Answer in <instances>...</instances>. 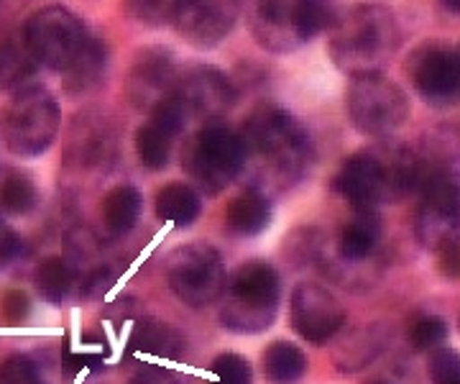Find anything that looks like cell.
Listing matches in <instances>:
<instances>
[{
	"mask_svg": "<svg viewBox=\"0 0 460 384\" xmlns=\"http://www.w3.org/2000/svg\"><path fill=\"white\" fill-rule=\"evenodd\" d=\"M241 138L246 144V169L256 192H284L295 187L313 165V136L305 123L274 103L253 108L243 121Z\"/></svg>",
	"mask_w": 460,
	"mask_h": 384,
	"instance_id": "obj_1",
	"label": "cell"
},
{
	"mask_svg": "<svg viewBox=\"0 0 460 384\" xmlns=\"http://www.w3.org/2000/svg\"><path fill=\"white\" fill-rule=\"evenodd\" d=\"M438 172H429L428 159L407 144H381L348 156L332 190L353 205V210H376L378 205L396 202L425 190Z\"/></svg>",
	"mask_w": 460,
	"mask_h": 384,
	"instance_id": "obj_2",
	"label": "cell"
},
{
	"mask_svg": "<svg viewBox=\"0 0 460 384\" xmlns=\"http://www.w3.org/2000/svg\"><path fill=\"white\" fill-rule=\"evenodd\" d=\"M404 41L399 18L384 5H358L335 21L330 57L350 77L381 75Z\"/></svg>",
	"mask_w": 460,
	"mask_h": 384,
	"instance_id": "obj_3",
	"label": "cell"
},
{
	"mask_svg": "<svg viewBox=\"0 0 460 384\" xmlns=\"http://www.w3.org/2000/svg\"><path fill=\"white\" fill-rule=\"evenodd\" d=\"M279 300V272L263 259L246 262L230 277L220 305V323L233 334L259 335L274 326Z\"/></svg>",
	"mask_w": 460,
	"mask_h": 384,
	"instance_id": "obj_4",
	"label": "cell"
},
{
	"mask_svg": "<svg viewBox=\"0 0 460 384\" xmlns=\"http://www.w3.org/2000/svg\"><path fill=\"white\" fill-rule=\"evenodd\" d=\"M335 21V8L325 3H256L248 13V29L261 49L292 54Z\"/></svg>",
	"mask_w": 460,
	"mask_h": 384,
	"instance_id": "obj_5",
	"label": "cell"
},
{
	"mask_svg": "<svg viewBox=\"0 0 460 384\" xmlns=\"http://www.w3.org/2000/svg\"><path fill=\"white\" fill-rule=\"evenodd\" d=\"M62 126V108L44 85H26L13 93L3 116V141L21 159L51 149Z\"/></svg>",
	"mask_w": 460,
	"mask_h": 384,
	"instance_id": "obj_6",
	"label": "cell"
},
{
	"mask_svg": "<svg viewBox=\"0 0 460 384\" xmlns=\"http://www.w3.org/2000/svg\"><path fill=\"white\" fill-rule=\"evenodd\" d=\"M181 167L192 187H199L208 195L223 192L246 169V144L241 131H233L226 123L202 126L187 141Z\"/></svg>",
	"mask_w": 460,
	"mask_h": 384,
	"instance_id": "obj_7",
	"label": "cell"
},
{
	"mask_svg": "<svg viewBox=\"0 0 460 384\" xmlns=\"http://www.w3.org/2000/svg\"><path fill=\"white\" fill-rule=\"evenodd\" d=\"M345 108L356 131L371 138H386L396 134L410 118L407 93L384 75L350 77L345 90Z\"/></svg>",
	"mask_w": 460,
	"mask_h": 384,
	"instance_id": "obj_8",
	"label": "cell"
},
{
	"mask_svg": "<svg viewBox=\"0 0 460 384\" xmlns=\"http://www.w3.org/2000/svg\"><path fill=\"white\" fill-rule=\"evenodd\" d=\"M87 39L90 29L84 26L83 18L65 5L39 8L23 23V47L36 65H44L54 72H65L77 59Z\"/></svg>",
	"mask_w": 460,
	"mask_h": 384,
	"instance_id": "obj_9",
	"label": "cell"
},
{
	"mask_svg": "<svg viewBox=\"0 0 460 384\" xmlns=\"http://www.w3.org/2000/svg\"><path fill=\"white\" fill-rule=\"evenodd\" d=\"M166 282L174 298L187 308H208L226 295L228 269L220 251L195 241L172 254L166 264Z\"/></svg>",
	"mask_w": 460,
	"mask_h": 384,
	"instance_id": "obj_10",
	"label": "cell"
},
{
	"mask_svg": "<svg viewBox=\"0 0 460 384\" xmlns=\"http://www.w3.org/2000/svg\"><path fill=\"white\" fill-rule=\"evenodd\" d=\"M417 95L432 108L460 101V51L445 41H425L407 59Z\"/></svg>",
	"mask_w": 460,
	"mask_h": 384,
	"instance_id": "obj_11",
	"label": "cell"
},
{
	"mask_svg": "<svg viewBox=\"0 0 460 384\" xmlns=\"http://www.w3.org/2000/svg\"><path fill=\"white\" fill-rule=\"evenodd\" d=\"M174 98L180 101L187 121H198L202 126L220 123L235 108V85L220 69L210 65H198L180 75L174 87Z\"/></svg>",
	"mask_w": 460,
	"mask_h": 384,
	"instance_id": "obj_12",
	"label": "cell"
},
{
	"mask_svg": "<svg viewBox=\"0 0 460 384\" xmlns=\"http://www.w3.org/2000/svg\"><path fill=\"white\" fill-rule=\"evenodd\" d=\"M417 238L438 251L445 244L460 241V180L438 172L422 190L417 210Z\"/></svg>",
	"mask_w": 460,
	"mask_h": 384,
	"instance_id": "obj_13",
	"label": "cell"
},
{
	"mask_svg": "<svg viewBox=\"0 0 460 384\" xmlns=\"http://www.w3.org/2000/svg\"><path fill=\"white\" fill-rule=\"evenodd\" d=\"M118 154V134L111 118L98 108H84L69 123L65 144V167L72 172H95L111 165Z\"/></svg>",
	"mask_w": 460,
	"mask_h": 384,
	"instance_id": "obj_14",
	"label": "cell"
},
{
	"mask_svg": "<svg viewBox=\"0 0 460 384\" xmlns=\"http://www.w3.org/2000/svg\"><path fill=\"white\" fill-rule=\"evenodd\" d=\"M289 323L305 341L323 346L343 328L345 308L328 287L299 282L289 300Z\"/></svg>",
	"mask_w": 460,
	"mask_h": 384,
	"instance_id": "obj_15",
	"label": "cell"
},
{
	"mask_svg": "<svg viewBox=\"0 0 460 384\" xmlns=\"http://www.w3.org/2000/svg\"><path fill=\"white\" fill-rule=\"evenodd\" d=\"M177 83H180V69L174 54L162 47H148L138 51L133 59L126 93L138 111L151 113L159 103H164L174 93Z\"/></svg>",
	"mask_w": 460,
	"mask_h": 384,
	"instance_id": "obj_16",
	"label": "cell"
},
{
	"mask_svg": "<svg viewBox=\"0 0 460 384\" xmlns=\"http://www.w3.org/2000/svg\"><path fill=\"white\" fill-rule=\"evenodd\" d=\"M238 21V5L233 3H177L174 31L198 49H215L226 41Z\"/></svg>",
	"mask_w": 460,
	"mask_h": 384,
	"instance_id": "obj_17",
	"label": "cell"
},
{
	"mask_svg": "<svg viewBox=\"0 0 460 384\" xmlns=\"http://www.w3.org/2000/svg\"><path fill=\"white\" fill-rule=\"evenodd\" d=\"M65 262L84 292H98L113 282L115 267L100 236L90 226H72L65 236Z\"/></svg>",
	"mask_w": 460,
	"mask_h": 384,
	"instance_id": "obj_18",
	"label": "cell"
},
{
	"mask_svg": "<svg viewBox=\"0 0 460 384\" xmlns=\"http://www.w3.org/2000/svg\"><path fill=\"white\" fill-rule=\"evenodd\" d=\"M108 67H111L108 41L100 39V36L90 34V39L84 41L83 51L77 54V59L62 72L66 95L83 98L87 93L98 90L102 80H105V75H108Z\"/></svg>",
	"mask_w": 460,
	"mask_h": 384,
	"instance_id": "obj_19",
	"label": "cell"
},
{
	"mask_svg": "<svg viewBox=\"0 0 460 384\" xmlns=\"http://www.w3.org/2000/svg\"><path fill=\"white\" fill-rule=\"evenodd\" d=\"M381 241V218L376 210H353L335 236V251L343 262L358 264L374 256Z\"/></svg>",
	"mask_w": 460,
	"mask_h": 384,
	"instance_id": "obj_20",
	"label": "cell"
},
{
	"mask_svg": "<svg viewBox=\"0 0 460 384\" xmlns=\"http://www.w3.org/2000/svg\"><path fill=\"white\" fill-rule=\"evenodd\" d=\"M389 344V334L384 326H366V328H358L356 334H350L348 338H343L335 349V367L341 371H358V369H366L376 356L384 353Z\"/></svg>",
	"mask_w": 460,
	"mask_h": 384,
	"instance_id": "obj_21",
	"label": "cell"
},
{
	"mask_svg": "<svg viewBox=\"0 0 460 384\" xmlns=\"http://www.w3.org/2000/svg\"><path fill=\"white\" fill-rule=\"evenodd\" d=\"M156 216L169 226L177 228H187L198 220L199 210H202V201H199L198 190L187 183H169L159 190L156 201Z\"/></svg>",
	"mask_w": 460,
	"mask_h": 384,
	"instance_id": "obj_22",
	"label": "cell"
},
{
	"mask_svg": "<svg viewBox=\"0 0 460 384\" xmlns=\"http://www.w3.org/2000/svg\"><path fill=\"white\" fill-rule=\"evenodd\" d=\"M226 223L235 236H259L271 223V202L256 190H246L228 202Z\"/></svg>",
	"mask_w": 460,
	"mask_h": 384,
	"instance_id": "obj_23",
	"label": "cell"
},
{
	"mask_svg": "<svg viewBox=\"0 0 460 384\" xmlns=\"http://www.w3.org/2000/svg\"><path fill=\"white\" fill-rule=\"evenodd\" d=\"M141 208H144V198L133 184H115L102 201V223H105L108 234H131L141 218Z\"/></svg>",
	"mask_w": 460,
	"mask_h": 384,
	"instance_id": "obj_24",
	"label": "cell"
},
{
	"mask_svg": "<svg viewBox=\"0 0 460 384\" xmlns=\"http://www.w3.org/2000/svg\"><path fill=\"white\" fill-rule=\"evenodd\" d=\"M263 371L271 384H292L307 371V356L292 341H274L263 351Z\"/></svg>",
	"mask_w": 460,
	"mask_h": 384,
	"instance_id": "obj_25",
	"label": "cell"
},
{
	"mask_svg": "<svg viewBox=\"0 0 460 384\" xmlns=\"http://www.w3.org/2000/svg\"><path fill=\"white\" fill-rule=\"evenodd\" d=\"M131 349L154 353V356H166V359H180L187 344L177 328L166 326L162 320H146L133 331Z\"/></svg>",
	"mask_w": 460,
	"mask_h": 384,
	"instance_id": "obj_26",
	"label": "cell"
},
{
	"mask_svg": "<svg viewBox=\"0 0 460 384\" xmlns=\"http://www.w3.org/2000/svg\"><path fill=\"white\" fill-rule=\"evenodd\" d=\"M33 284H36L41 300L59 305V302L66 300V295L75 287V272L69 269L65 256H49V259H44L39 264V269H36Z\"/></svg>",
	"mask_w": 460,
	"mask_h": 384,
	"instance_id": "obj_27",
	"label": "cell"
},
{
	"mask_svg": "<svg viewBox=\"0 0 460 384\" xmlns=\"http://www.w3.org/2000/svg\"><path fill=\"white\" fill-rule=\"evenodd\" d=\"M39 205V187L23 172H8L0 177V208L8 216H29Z\"/></svg>",
	"mask_w": 460,
	"mask_h": 384,
	"instance_id": "obj_28",
	"label": "cell"
},
{
	"mask_svg": "<svg viewBox=\"0 0 460 384\" xmlns=\"http://www.w3.org/2000/svg\"><path fill=\"white\" fill-rule=\"evenodd\" d=\"M172 144H174V136H169L162 131L159 126H154L151 121L144 123L138 131H136V151H138V159L141 165L151 172H162L172 159Z\"/></svg>",
	"mask_w": 460,
	"mask_h": 384,
	"instance_id": "obj_29",
	"label": "cell"
},
{
	"mask_svg": "<svg viewBox=\"0 0 460 384\" xmlns=\"http://www.w3.org/2000/svg\"><path fill=\"white\" fill-rule=\"evenodd\" d=\"M36 62L23 44L0 41V87H26Z\"/></svg>",
	"mask_w": 460,
	"mask_h": 384,
	"instance_id": "obj_30",
	"label": "cell"
},
{
	"mask_svg": "<svg viewBox=\"0 0 460 384\" xmlns=\"http://www.w3.org/2000/svg\"><path fill=\"white\" fill-rule=\"evenodd\" d=\"M410 346L414 351H438L447 338V323L440 316H420L410 323Z\"/></svg>",
	"mask_w": 460,
	"mask_h": 384,
	"instance_id": "obj_31",
	"label": "cell"
},
{
	"mask_svg": "<svg viewBox=\"0 0 460 384\" xmlns=\"http://www.w3.org/2000/svg\"><path fill=\"white\" fill-rule=\"evenodd\" d=\"M0 384H44L41 369L26 353H13L0 364Z\"/></svg>",
	"mask_w": 460,
	"mask_h": 384,
	"instance_id": "obj_32",
	"label": "cell"
},
{
	"mask_svg": "<svg viewBox=\"0 0 460 384\" xmlns=\"http://www.w3.org/2000/svg\"><path fill=\"white\" fill-rule=\"evenodd\" d=\"M213 374L217 384H251L253 382V371L251 364L241 353L226 351L213 362Z\"/></svg>",
	"mask_w": 460,
	"mask_h": 384,
	"instance_id": "obj_33",
	"label": "cell"
},
{
	"mask_svg": "<svg viewBox=\"0 0 460 384\" xmlns=\"http://www.w3.org/2000/svg\"><path fill=\"white\" fill-rule=\"evenodd\" d=\"M428 371L432 384H460V353L453 349L432 351Z\"/></svg>",
	"mask_w": 460,
	"mask_h": 384,
	"instance_id": "obj_34",
	"label": "cell"
},
{
	"mask_svg": "<svg viewBox=\"0 0 460 384\" xmlns=\"http://www.w3.org/2000/svg\"><path fill=\"white\" fill-rule=\"evenodd\" d=\"M174 11H177V3H131L128 5V13L133 18H138L141 23L146 26H166L174 21Z\"/></svg>",
	"mask_w": 460,
	"mask_h": 384,
	"instance_id": "obj_35",
	"label": "cell"
},
{
	"mask_svg": "<svg viewBox=\"0 0 460 384\" xmlns=\"http://www.w3.org/2000/svg\"><path fill=\"white\" fill-rule=\"evenodd\" d=\"M23 238L0 218V269L8 267V264H13L16 259L23 256Z\"/></svg>",
	"mask_w": 460,
	"mask_h": 384,
	"instance_id": "obj_36",
	"label": "cell"
},
{
	"mask_svg": "<svg viewBox=\"0 0 460 384\" xmlns=\"http://www.w3.org/2000/svg\"><path fill=\"white\" fill-rule=\"evenodd\" d=\"M29 308H31V302L29 298L21 292V290H11V292H5V298L0 300V310H3V320L5 323H23L26 317H29Z\"/></svg>",
	"mask_w": 460,
	"mask_h": 384,
	"instance_id": "obj_37",
	"label": "cell"
},
{
	"mask_svg": "<svg viewBox=\"0 0 460 384\" xmlns=\"http://www.w3.org/2000/svg\"><path fill=\"white\" fill-rule=\"evenodd\" d=\"M435 254H438V272L445 280H460V241L445 244Z\"/></svg>",
	"mask_w": 460,
	"mask_h": 384,
	"instance_id": "obj_38",
	"label": "cell"
},
{
	"mask_svg": "<svg viewBox=\"0 0 460 384\" xmlns=\"http://www.w3.org/2000/svg\"><path fill=\"white\" fill-rule=\"evenodd\" d=\"M128 384H180L177 377H172L164 369H148V371H141L138 377H133Z\"/></svg>",
	"mask_w": 460,
	"mask_h": 384,
	"instance_id": "obj_39",
	"label": "cell"
},
{
	"mask_svg": "<svg viewBox=\"0 0 460 384\" xmlns=\"http://www.w3.org/2000/svg\"><path fill=\"white\" fill-rule=\"evenodd\" d=\"M443 8L450 11V13H456V16H460V0H443Z\"/></svg>",
	"mask_w": 460,
	"mask_h": 384,
	"instance_id": "obj_40",
	"label": "cell"
},
{
	"mask_svg": "<svg viewBox=\"0 0 460 384\" xmlns=\"http://www.w3.org/2000/svg\"><path fill=\"white\" fill-rule=\"evenodd\" d=\"M374 384H389V382H374Z\"/></svg>",
	"mask_w": 460,
	"mask_h": 384,
	"instance_id": "obj_41",
	"label": "cell"
},
{
	"mask_svg": "<svg viewBox=\"0 0 460 384\" xmlns=\"http://www.w3.org/2000/svg\"><path fill=\"white\" fill-rule=\"evenodd\" d=\"M458 51H460V47H458Z\"/></svg>",
	"mask_w": 460,
	"mask_h": 384,
	"instance_id": "obj_42",
	"label": "cell"
}]
</instances>
